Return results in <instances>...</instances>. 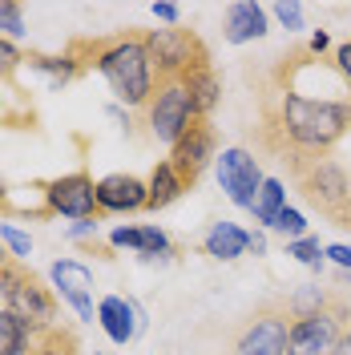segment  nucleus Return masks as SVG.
<instances>
[{
  "instance_id": "1",
  "label": "nucleus",
  "mask_w": 351,
  "mask_h": 355,
  "mask_svg": "<svg viewBox=\"0 0 351 355\" xmlns=\"http://www.w3.org/2000/svg\"><path fill=\"white\" fill-rule=\"evenodd\" d=\"M307 44H295L291 53L275 57L271 73L255 77L250 85L259 97V121L246 130L255 150L275 162H283L286 174H299L315 157H327L343 137L351 133V97L331 101V97H303L291 85V73L299 65H311Z\"/></svg>"
},
{
  "instance_id": "2",
  "label": "nucleus",
  "mask_w": 351,
  "mask_h": 355,
  "mask_svg": "<svg viewBox=\"0 0 351 355\" xmlns=\"http://www.w3.org/2000/svg\"><path fill=\"white\" fill-rule=\"evenodd\" d=\"M65 53L81 69H89V65L101 69V77L110 81L117 101H126L133 110L150 105L157 73H154V61H150L142 28H126V33H113V37H93V41H73Z\"/></svg>"
},
{
  "instance_id": "3",
  "label": "nucleus",
  "mask_w": 351,
  "mask_h": 355,
  "mask_svg": "<svg viewBox=\"0 0 351 355\" xmlns=\"http://www.w3.org/2000/svg\"><path fill=\"white\" fill-rule=\"evenodd\" d=\"M291 182H295V190L303 194L311 210H319L327 222L351 230V174L343 170V162L335 154L315 157L299 174H291Z\"/></svg>"
},
{
  "instance_id": "4",
  "label": "nucleus",
  "mask_w": 351,
  "mask_h": 355,
  "mask_svg": "<svg viewBox=\"0 0 351 355\" xmlns=\"http://www.w3.org/2000/svg\"><path fill=\"white\" fill-rule=\"evenodd\" d=\"M0 299H4V307L12 311V315H21L33 331L57 327V315H61L57 291L44 287V279L37 270H28L24 259H12L0 270Z\"/></svg>"
},
{
  "instance_id": "5",
  "label": "nucleus",
  "mask_w": 351,
  "mask_h": 355,
  "mask_svg": "<svg viewBox=\"0 0 351 355\" xmlns=\"http://www.w3.org/2000/svg\"><path fill=\"white\" fill-rule=\"evenodd\" d=\"M291 311L283 295L266 299L239 323V331L230 335V355H286V335H291Z\"/></svg>"
},
{
  "instance_id": "6",
  "label": "nucleus",
  "mask_w": 351,
  "mask_h": 355,
  "mask_svg": "<svg viewBox=\"0 0 351 355\" xmlns=\"http://www.w3.org/2000/svg\"><path fill=\"white\" fill-rule=\"evenodd\" d=\"M351 327V299L339 295L327 311L295 319L291 335H286V355H331L339 347L343 331Z\"/></svg>"
},
{
  "instance_id": "7",
  "label": "nucleus",
  "mask_w": 351,
  "mask_h": 355,
  "mask_svg": "<svg viewBox=\"0 0 351 355\" xmlns=\"http://www.w3.org/2000/svg\"><path fill=\"white\" fill-rule=\"evenodd\" d=\"M146 49H150L157 81H166V77L178 81L186 69L210 61V49L202 44V37H198L194 28H150L146 33Z\"/></svg>"
},
{
  "instance_id": "8",
  "label": "nucleus",
  "mask_w": 351,
  "mask_h": 355,
  "mask_svg": "<svg viewBox=\"0 0 351 355\" xmlns=\"http://www.w3.org/2000/svg\"><path fill=\"white\" fill-rule=\"evenodd\" d=\"M214 150H219V130H214V121H210V117H190V125L182 130V137L170 146V157H166V162L174 166L182 190H194L198 186V178L210 166V157H219Z\"/></svg>"
},
{
  "instance_id": "9",
  "label": "nucleus",
  "mask_w": 351,
  "mask_h": 355,
  "mask_svg": "<svg viewBox=\"0 0 351 355\" xmlns=\"http://www.w3.org/2000/svg\"><path fill=\"white\" fill-rule=\"evenodd\" d=\"M41 194H44V214H65V218H77V222L105 218L101 206H97V182L85 170L41 182Z\"/></svg>"
},
{
  "instance_id": "10",
  "label": "nucleus",
  "mask_w": 351,
  "mask_h": 355,
  "mask_svg": "<svg viewBox=\"0 0 351 355\" xmlns=\"http://www.w3.org/2000/svg\"><path fill=\"white\" fill-rule=\"evenodd\" d=\"M146 125L154 133L157 141H166V146H174L182 130L190 125V117H194V105H190V93L182 81L174 77H166V81H157L154 85V97H150V105H146Z\"/></svg>"
},
{
  "instance_id": "11",
  "label": "nucleus",
  "mask_w": 351,
  "mask_h": 355,
  "mask_svg": "<svg viewBox=\"0 0 351 355\" xmlns=\"http://www.w3.org/2000/svg\"><path fill=\"white\" fill-rule=\"evenodd\" d=\"M219 182H222L226 198L234 202V206L250 210L266 178H263V170H259L255 154H250V150H242V146H234V150H226V154L219 157Z\"/></svg>"
},
{
  "instance_id": "12",
  "label": "nucleus",
  "mask_w": 351,
  "mask_h": 355,
  "mask_svg": "<svg viewBox=\"0 0 351 355\" xmlns=\"http://www.w3.org/2000/svg\"><path fill=\"white\" fill-rule=\"evenodd\" d=\"M146 202H150V190L137 174H110L97 182L101 214H137V210H146Z\"/></svg>"
},
{
  "instance_id": "13",
  "label": "nucleus",
  "mask_w": 351,
  "mask_h": 355,
  "mask_svg": "<svg viewBox=\"0 0 351 355\" xmlns=\"http://www.w3.org/2000/svg\"><path fill=\"white\" fill-rule=\"evenodd\" d=\"M178 81L186 85V93H190L194 117H210V113L219 110V101H222V81H219V73H214V65H210V61H206V65L186 69Z\"/></svg>"
},
{
  "instance_id": "14",
  "label": "nucleus",
  "mask_w": 351,
  "mask_h": 355,
  "mask_svg": "<svg viewBox=\"0 0 351 355\" xmlns=\"http://www.w3.org/2000/svg\"><path fill=\"white\" fill-rule=\"evenodd\" d=\"M222 37L230 44H246L266 37V8L255 0H239L226 8V24H222Z\"/></svg>"
},
{
  "instance_id": "15",
  "label": "nucleus",
  "mask_w": 351,
  "mask_h": 355,
  "mask_svg": "<svg viewBox=\"0 0 351 355\" xmlns=\"http://www.w3.org/2000/svg\"><path fill=\"white\" fill-rule=\"evenodd\" d=\"M97 319H101V327L110 335L113 343H130L137 327H142V315L133 307L130 299H121V295H110V299H101V307H97Z\"/></svg>"
},
{
  "instance_id": "16",
  "label": "nucleus",
  "mask_w": 351,
  "mask_h": 355,
  "mask_svg": "<svg viewBox=\"0 0 351 355\" xmlns=\"http://www.w3.org/2000/svg\"><path fill=\"white\" fill-rule=\"evenodd\" d=\"M246 230H242L239 222H214L210 230H206V239H202V250L210 254V259H219V263H230V259H239L246 254Z\"/></svg>"
},
{
  "instance_id": "17",
  "label": "nucleus",
  "mask_w": 351,
  "mask_h": 355,
  "mask_svg": "<svg viewBox=\"0 0 351 355\" xmlns=\"http://www.w3.org/2000/svg\"><path fill=\"white\" fill-rule=\"evenodd\" d=\"M339 295H348L343 287H319V283H311V287H295L291 295H283L286 311H291V319H307V315H319V311H327Z\"/></svg>"
},
{
  "instance_id": "18",
  "label": "nucleus",
  "mask_w": 351,
  "mask_h": 355,
  "mask_svg": "<svg viewBox=\"0 0 351 355\" xmlns=\"http://www.w3.org/2000/svg\"><path fill=\"white\" fill-rule=\"evenodd\" d=\"M110 243L113 246H130V250H137V254H166V250H174L170 234L157 230V226H117Z\"/></svg>"
},
{
  "instance_id": "19",
  "label": "nucleus",
  "mask_w": 351,
  "mask_h": 355,
  "mask_svg": "<svg viewBox=\"0 0 351 355\" xmlns=\"http://www.w3.org/2000/svg\"><path fill=\"white\" fill-rule=\"evenodd\" d=\"M146 190H150V202H146V210H166V206H174V202L186 194L170 162H157L154 170H150V178H146Z\"/></svg>"
},
{
  "instance_id": "20",
  "label": "nucleus",
  "mask_w": 351,
  "mask_h": 355,
  "mask_svg": "<svg viewBox=\"0 0 351 355\" xmlns=\"http://www.w3.org/2000/svg\"><path fill=\"white\" fill-rule=\"evenodd\" d=\"M33 339H37V331L24 323L21 315L0 307V355H28Z\"/></svg>"
},
{
  "instance_id": "21",
  "label": "nucleus",
  "mask_w": 351,
  "mask_h": 355,
  "mask_svg": "<svg viewBox=\"0 0 351 355\" xmlns=\"http://www.w3.org/2000/svg\"><path fill=\"white\" fill-rule=\"evenodd\" d=\"M24 65H33V69H41L44 77L53 81V85H69V81H77L85 69L77 65L73 57H44V53H24Z\"/></svg>"
},
{
  "instance_id": "22",
  "label": "nucleus",
  "mask_w": 351,
  "mask_h": 355,
  "mask_svg": "<svg viewBox=\"0 0 351 355\" xmlns=\"http://www.w3.org/2000/svg\"><path fill=\"white\" fill-rule=\"evenodd\" d=\"M28 355H81V339L69 327H49V331H37Z\"/></svg>"
},
{
  "instance_id": "23",
  "label": "nucleus",
  "mask_w": 351,
  "mask_h": 355,
  "mask_svg": "<svg viewBox=\"0 0 351 355\" xmlns=\"http://www.w3.org/2000/svg\"><path fill=\"white\" fill-rule=\"evenodd\" d=\"M286 206V190L279 178H266L263 190H259V198H255V206H250V214H255V222H263V226H271L275 222V214Z\"/></svg>"
},
{
  "instance_id": "24",
  "label": "nucleus",
  "mask_w": 351,
  "mask_h": 355,
  "mask_svg": "<svg viewBox=\"0 0 351 355\" xmlns=\"http://www.w3.org/2000/svg\"><path fill=\"white\" fill-rule=\"evenodd\" d=\"M53 283H57L61 295H65V291H89V287H93V275H89L81 263L61 259V263H53Z\"/></svg>"
},
{
  "instance_id": "25",
  "label": "nucleus",
  "mask_w": 351,
  "mask_h": 355,
  "mask_svg": "<svg viewBox=\"0 0 351 355\" xmlns=\"http://www.w3.org/2000/svg\"><path fill=\"white\" fill-rule=\"evenodd\" d=\"M266 230H275V234H283L286 243H295V239H307V218H303L295 206H283Z\"/></svg>"
},
{
  "instance_id": "26",
  "label": "nucleus",
  "mask_w": 351,
  "mask_h": 355,
  "mask_svg": "<svg viewBox=\"0 0 351 355\" xmlns=\"http://www.w3.org/2000/svg\"><path fill=\"white\" fill-rule=\"evenodd\" d=\"M286 254L295 259V263L311 266V270H323V246H319V239H295V243H286Z\"/></svg>"
},
{
  "instance_id": "27",
  "label": "nucleus",
  "mask_w": 351,
  "mask_h": 355,
  "mask_svg": "<svg viewBox=\"0 0 351 355\" xmlns=\"http://www.w3.org/2000/svg\"><path fill=\"white\" fill-rule=\"evenodd\" d=\"M24 65V53L8 37H0V81H12V73Z\"/></svg>"
},
{
  "instance_id": "28",
  "label": "nucleus",
  "mask_w": 351,
  "mask_h": 355,
  "mask_svg": "<svg viewBox=\"0 0 351 355\" xmlns=\"http://www.w3.org/2000/svg\"><path fill=\"white\" fill-rule=\"evenodd\" d=\"M0 28H4L8 37H21L24 33V8L21 4H12V0L0 4Z\"/></svg>"
},
{
  "instance_id": "29",
  "label": "nucleus",
  "mask_w": 351,
  "mask_h": 355,
  "mask_svg": "<svg viewBox=\"0 0 351 355\" xmlns=\"http://www.w3.org/2000/svg\"><path fill=\"white\" fill-rule=\"evenodd\" d=\"M0 239L8 243V254H12V259H24V254L33 250L28 234H21V230H17V226H8V222H0Z\"/></svg>"
},
{
  "instance_id": "30",
  "label": "nucleus",
  "mask_w": 351,
  "mask_h": 355,
  "mask_svg": "<svg viewBox=\"0 0 351 355\" xmlns=\"http://www.w3.org/2000/svg\"><path fill=\"white\" fill-rule=\"evenodd\" d=\"M271 12H275V17L283 21V28H291V33H299V28H303V4H286V0H279Z\"/></svg>"
},
{
  "instance_id": "31",
  "label": "nucleus",
  "mask_w": 351,
  "mask_h": 355,
  "mask_svg": "<svg viewBox=\"0 0 351 355\" xmlns=\"http://www.w3.org/2000/svg\"><path fill=\"white\" fill-rule=\"evenodd\" d=\"M331 65H335V73L343 77V85L351 89V41H343L339 49H335V57H331Z\"/></svg>"
},
{
  "instance_id": "32",
  "label": "nucleus",
  "mask_w": 351,
  "mask_h": 355,
  "mask_svg": "<svg viewBox=\"0 0 351 355\" xmlns=\"http://www.w3.org/2000/svg\"><path fill=\"white\" fill-rule=\"evenodd\" d=\"M61 299H69V303H73V311H77L85 323H93V299H89V291H65Z\"/></svg>"
},
{
  "instance_id": "33",
  "label": "nucleus",
  "mask_w": 351,
  "mask_h": 355,
  "mask_svg": "<svg viewBox=\"0 0 351 355\" xmlns=\"http://www.w3.org/2000/svg\"><path fill=\"white\" fill-rule=\"evenodd\" d=\"M323 254H327V259H335L339 266H351V246H348V243H331V246H323Z\"/></svg>"
},
{
  "instance_id": "34",
  "label": "nucleus",
  "mask_w": 351,
  "mask_h": 355,
  "mask_svg": "<svg viewBox=\"0 0 351 355\" xmlns=\"http://www.w3.org/2000/svg\"><path fill=\"white\" fill-rule=\"evenodd\" d=\"M154 17L178 28V17H182V12H178V4H154Z\"/></svg>"
},
{
  "instance_id": "35",
  "label": "nucleus",
  "mask_w": 351,
  "mask_h": 355,
  "mask_svg": "<svg viewBox=\"0 0 351 355\" xmlns=\"http://www.w3.org/2000/svg\"><path fill=\"white\" fill-rule=\"evenodd\" d=\"M327 44H331V37H327V33H323V28H319V33H311V44H307V49H311V53H315V57H319V53H323Z\"/></svg>"
},
{
  "instance_id": "36",
  "label": "nucleus",
  "mask_w": 351,
  "mask_h": 355,
  "mask_svg": "<svg viewBox=\"0 0 351 355\" xmlns=\"http://www.w3.org/2000/svg\"><path fill=\"white\" fill-rule=\"evenodd\" d=\"M246 250H250L255 259H259V254H266V239H263V234H250V239H246Z\"/></svg>"
},
{
  "instance_id": "37",
  "label": "nucleus",
  "mask_w": 351,
  "mask_h": 355,
  "mask_svg": "<svg viewBox=\"0 0 351 355\" xmlns=\"http://www.w3.org/2000/svg\"><path fill=\"white\" fill-rule=\"evenodd\" d=\"M93 230H97V222H77L69 234H73V239H85V234H93Z\"/></svg>"
},
{
  "instance_id": "38",
  "label": "nucleus",
  "mask_w": 351,
  "mask_h": 355,
  "mask_svg": "<svg viewBox=\"0 0 351 355\" xmlns=\"http://www.w3.org/2000/svg\"><path fill=\"white\" fill-rule=\"evenodd\" d=\"M331 355H351V327L343 331V339H339V347H335Z\"/></svg>"
},
{
  "instance_id": "39",
  "label": "nucleus",
  "mask_w": 351,
  "mask_h": 355,
  "mask_svg": "<svg viewBox=\"0 0 351 355\" xmlns=\"http://www.w3.org/2000/svg\"><path fill=\"white\" fill-rule=\"evenodd\" d=\"M12 263V254H8V250H4V243H0V270H4V266Z\"/></svg>"
},
{
  "instance_id": "40",
  "label": "nucleus",
  "mask_w": 351,
  "mask_h": 355,
  "mask_svg": "<svg viewBox=\"0 0 351 355\" xmlns=\"http://www.w3.org/2000/svg\"><path fill=\"white\" fill-rule=\"evenodd\" d=\"M97 355H113V352H97Z\"/></svg>"
}]
</instances>
